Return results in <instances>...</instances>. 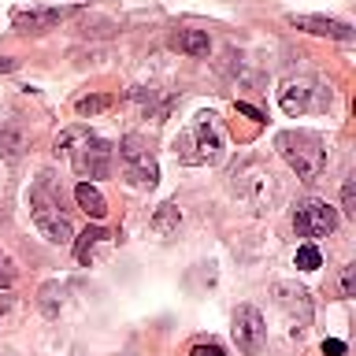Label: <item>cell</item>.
Listing matches in <instances>:
<instances>
[{
  "label": "cell",
  "instance_id": "5b68a950",
  "mask_svg": "<svg viewBox=\"0 0 356 356\" xmlns=\"http://www.w3.org/2000/svg\"><path fill=\"white\" fill-rule=\"evenodd\" d=\"M278 104L286 115H305V111H327L330 108V89L316 78H286L278 89Z\"/></svg>",
  "mask_w": 356,
  "mask_h": 356
},
{
  "label": "cell",
  "instance_id": "9c48e42d",
  "mask_svg": "<svg viewBox=\"0 0 356 356\" xmlns=\"http://www.w3.org/2000/svg\"><path fill=\"white\" fill-rule=\"evenodd\" d=\"M67 15H74V8H30V11H15L11 15V26L26 38H38V33L56 30Z\"/></svg>",
  "mask_w": 356,
  "mask_h": 356
},
{
  "label": "cell",
  "instance_id": "9a60e30c",
  "mask_svg": "<svg viewBox=\"0 0 356 356\" xmlns=\"http://www.w3.org/2000/svg\"><path fill=\"white\" fill-rule=\"evenodd\" d=\"M178 222H182V216H178V208L175 204H160V211L152 216V222L149 227L160 234V238H167V234H175L178 230Z\"/></svg>",
  "mask_w": 356,
  "mask_h": 356
},
{
  "label": "cell",
  "instance_id": "603a6c76",
  "mask_svg": "<svg viewBox=\"0 0 356 356\" xmlns=\"http://www.w3.org/2000/svg\"><path fill=\"white\" fill-rule=\"evenodd\" d=\"M323 356H345V341L327 338V341H323Z\"/></svg>",
  "mask_w": 356,
  "mask_h": 356
},
{
  "label": "cell",
  "instance_id": "d6986e66",
  "mask_svg": "<svg viewBox=\"0 0 356 356\" xmlns=\"http://www.w3.org/2000/svg\"><path fill=\"white\" fill-rule=\"evenodd\" d=\"M11 282H15V260L0 249V289H8Z\"/></svg>",
  "mask_w": 356,
  "mask_h": 356
},
{
  "label": "cell",
  "instance_id": "52a82bcc",
  "mask_svg": "<svg viewBox=\"0 0 356 356\" xmlns=\"http://www.w3.org/2000/svg\"><path fill=\"white\" fill-rule=\"evenodd\" d=\"M293 230L300 238H327V234L338 230V211H334L327 200L308 197V200H300L297 211H293Z\"/></svg>",
  "mask_w": 356,
  "mask_h": 356
},
{
  "label": "cell",
  "instance_id": "277c9868",
  "mask_svg": "<svg viewBox=\"0 0 356 356\" xmlns=\"http://www.w3.org/2000/svg\"><path fill=\"white\" fill-rule=\"evenodd\" d=\"M119 160H122V178L138 189H152L160 182V167H156V156L149 152V145L138 134H127L119 141Z\"/></svg>",
  "mask_w": 356,
  "mask_h": 356
},
{
  "label": "cell",
  "instance_id": "cb8c5ba5",
  "mask_svg": "<svg viewBox=\"0 0 356 356\" xmlns=\"http://www.w3.org/2000/svg\"><path fill=\"white\" fill-rule=\"evenodd\" d=\"M238 111H241L245 119H252V122H260V119H264V111H260V108H252V104H245V100H238Z\"/></svg>",
  "mask_w": 356,
  "mask_h": 356
},
{
  "label": "cell",
  "instance_id": "ac0fdd59",
  "mask_svg": "<svg viewBox=\"0 0 356 356\" xmlns=\"http://www.w3.org/2000/svg\"><path fill=\"white\" fill-rule=\"evenodd\" d=\"M19 149H22V138L15 130H0V156H19Z\"/></svg>",
  "mask_w": 356,
  "mask_h": 356
},
{
  "label": "cell",
  "instance_id": "3957f363",
  "mask_svg": "<svg viewBox=\"0 0 356 356\" xmlns=\"http://www.w3.org/2000/svg\"><path fill=\"white\" fill-rule=\"evenodd\" d=\"M30 216L38 222V230L49 238L52 245H71L74 241V230H71V219L60 204V197L49 193V186L38 182L30 189Z\"/></svg>",
  "mask_w": 356,
  "mask_h": 356
},
{
  "label": "cell",
  "instance_id": "2e32d148",
  "mask_svg": "<svg viewBox=\"0 0 356 356\" xmlns=\"http://www.w3.org/2000/svg\"><path fill=\"white\" fill-rule=\"evenodd\" d=\"M111 104H115V97H111V93H93V97H82L74 108H78V115L93 119V115H100V111H108Z\"/></svg>",
  "mask_w": 356,
  "mask_h": 356
},
{
  "label": "cell",
  "instance_id": "4fadbf2b",
  "mask_svg": "<svg viewBox=\"0 0 356 356\" xmlns=\"http://www.w3.org/2000/svg\"><path fill=\"white\" fill-rule=\"evenodd\" d=\"M74 200H78V208H82L89 219H104V216H108V200H104V193H100L97 186L78 182V189H74Z\"/></svg>",
  "mask_w": 356,
  "mask_h": 356
},
{
  "label": "cell",
  "instance_id": "8992f818",
  "mask_svg": "<svg viewBox=\"0 0 356 356\" xmlns=\"http://www.w3.org/2000/svg\"><path fill=\"white\" fill-rule=\"evenodd\" d=\"M111 156L115 149L104 138H93V134H82L78 138V149L71 152V163L78 178H108L111 175Z\"/></svg>",
  "mask_w": 356,
  "mask_h": 356
},
{
  "label": "cell",
  "instance_id": "7402d4cb",
  "mask_svg": "<svg viewBox=\"0 0 356 356\" xmlns=\"http://www.w3.org/2000/svg\"><path fill=\"white\" fill-rule=\"evenodd\" d=\"M189 356H222V349H219L216 341H200V345L189 349Z\"/></svg>",
  "mask_w": 356,
  "mask_h": 356
},
{
  "label": "cell",
  "instance_id": "44dd1931",
  "mask_svg": "<svg viewBox=\"0 0 356 356\" xmlns=\"http://www.w3.org/2000/svg\"><path fill=\"white\" fill-rule=\"evenodd\" d=\"M341 297H356V264L341 267Z\"/></svg>",
  "mask_w": 356,
  "mask_h": 356
},
{
  "label": "cell",
  "instance_id": "30bf717a",
  "mask_svg": "<svg viewBox=\"0 0 356 356\" xmlns=\"http://www.w3.org/2000/svg\"><path fill=\"white\" fill-rule=\"evenodd\" d=\"M278 293V305L286 308V316L293 319V334H305L308 323H312V300H308V289L300 286H289V282H278L275 286Z\"/></svg>",
  "mask_w": 356,
  "mask_h": 356
},
{
  "label": "cell",
  "instance_id": "7a4b0ae2",
  "mask_svg": "<svg viewBox=\"0 0 356 356\" xmlns=\"http://www.w3.org/2000/svg\"><path fill=\"white\" fill-rule=\"evenodd\" d=\"M175 156L182 163H189V167L219 160V156H222V127H219L216 111H200V115L193 119V127H189L186 134H178Z\"/></svg>",
  "mask_w": 356,
  "mask_h": 356
},
{
  "label": "cell",
  "instance_id": "ffe728a7",
  "mask_svg": "<svg viewBox=\"0 0 356 356\" xmlns=\"http://www.w3.org/2000/svg\"><path fill=\"white\" fill-rule=\"evenodd\" d=\"M341 211L345 216H356V186H353V178L341 186Z\"/></svg>",
  "mask_w": 356,
  "mask_h": 356
},
{
  "label": "cell",
  "instance_id": "ba28073f",
  "mask_svg": "<svg viewBox=\"0 0 356 356\" xmlns=\"http://www.w3.org/2000/svg\"><path fill=\"white\" fill-rule=\"evenodd\" d=\"M234 345L245 353V356H260L264 345H267V323L260 316V308L252 305H241L238 312H234Z\"/></svg>",
  "mask_w": 356,
  "mask_h": 356
},
{
  "label": "cell",
  "instance_id": "7c38bea8",
  "mask_svg": "<svg viewBox=\"0 0 356 356\" xmlns=\"http://www.w3.org/2000/svg\"><path fill=\"white\" fill-rule=\"evenodd\" d=\"M171 49L175 52H186V56H208L211 41L204 30H175L171 33Z\"/></svg>",
  "mask_w": 356,
  "mask_h": 356
},
{
  "label": "cell",
  "instance_id": "5bb4252c",
  "mask_svg": "<svg viewBox=\"0 0 356 356\" xmlns=\"http://www.w3.org/2000/svg\"><path fill=\"white\" fill-rule=\"evenodd\" d=\"M108 238V230H100V227H86L82 234L74 238V256H78V264H89L93 260V249L100 241Z\"/></svg>",
  "mask_w": 356,
  "mask_h": 356
},
{
  "label": "cell",
  "instance_id": "8fae6325",
  "mask_svg": "<svg viewBox=\"0 0 356 356\" xmlns=\"http://www.w3.org/2000/svg\"><path fill=\"white\" fill-rule=\"evenodd\" d=\"M289 26L316 33V38H334V41H353V26L338 19H323V15H289Z\"/></svg>",
  "mask_w": 356,
  "mask_h": 356
},
{
  "label": "cell",
  "instance_id": "d4e9b609",
  "mask_svg": "<svg viewBox=\"0 0 356 356\" xmlns=\"http://www.w3.org/2000/svg\"><path fill=\"white\" fill-rule=\"evenodd\" d=\"M0 316H4V305H0Z\"/></svg>",
  "mask_w": 356,
  "mask_h": 356
},
{
  "label": "cell",
  "instance_id": "6da1fadb",
  "mask_svg": "<svg viewBox=\"0 0 356 356\" xmlns=\"http://www.w3.org/2000/svg\"><path fill=\"white\" fill-rule=\"evenodd\" d=\"M275 149L282 152V160L289 163L300 182H316L327 167V149H323V138L312 130H282L275 138Z\"/></svg>",
  "mask_w": 356,
  "mask_h": 356
},
{
  "label": "cell",
  "instance_id": "e0dca14e",
  "mask_svg": "<svg viewBox=\"0 0 356 356\" xmlns=\"http://www.w3.org/2000/svg\"><path fill=\"white\" fill-rule=\"evenodd\" d=\"M297 267L300 271H316V267H323V256H319L316 245H300L297 249Z\"/></svg>",
  "mask_w": 356,
  "mask_h": 356
}]
</instances>
